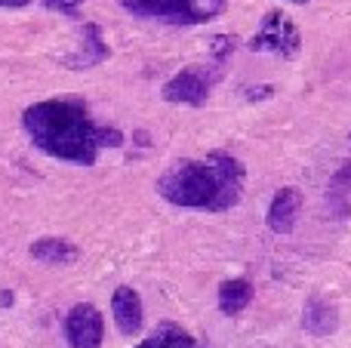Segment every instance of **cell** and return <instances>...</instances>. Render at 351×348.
I'll use <instances>...</instances> for the list:
<instances>
[{
	"label": "cell",
	"mask_w": 351,
	"mask_h": 348,
	"mask_svg": "<svg viewBox=\"0 0 351 348\" xmlns=\"http://www.w3.org/2000/svg\"><path fill=\"white\" fill-rule=\"evenodd\" d=\"M22 127L43 154L80 166L96 164L102 148L123 145L121 129L96 123L80 99H47L31 105L22 114Z\"/></svg>",
	"instance_id": "obj_1"
},
{
	"label": "cell",
	"mask_w": 351,
	"mask_h": 348,
	"mask_svg": "<svg viewBox=\"0 0 351 348\" xmlns=\"http://www.w3.org/2000/svg\"><path fill=\"white\" fill-rule=\"evenodd\" d=\"M164 201L188 210H228L241 201L243 166L231 154L213 151L204 160H182L158 179Z\"/></svg>",
	"instance_id": "obj_2"
},
{
	"label": "cell",
	"mask_w": 351,
	"mask_h": 348,
	"mask_svg": "<svg viewBox=\"0 0 351 348\" xmlns=\"http://www.w3.org/2000/svg\"><path fill=\"white\" fill-rule=\"evenodd\" d=\"M121 6L139 18H160L170 25H200L225 12V0H121Z\"/></svg>",
	"instance_id": "obj_3"
},
{
	"label": "cell",
	"mask_w": 351,
	"mask_h": 348,
	"mask_svg": "<svg viewBox=\"0 0 351 348\" xmlns=\"http://www.w3.org/2000/svg\"><path fill=\"white\" fill-rule=\"evenodd\" d=\"M253 53H278V55H296L299 49V31L284 12H268L262 18L259 34L250 40Z\"/></svg>",
	"instance_id": "obj_4"
},
{
	"label": "cell",
	"mask_w": 351,
	"mask_h": 348,
	"mask_svg": "<svg viewBox=\"0 0 351 348\" xmlns=\"http://www.w3.org/2000/svg\"><path fill=\"white\" fill-rule=\"evenodd\" d=\"M216 77L219 74L210 71V68H185V71H179L173 80L164 84V99L200 108L206 102V96H210V86Z\"/></svg>",
	"instance_id": "obj_5"
},
{
	"label": "cell",
	"mask_w": 351,
	"mask_h": 348,
	"mask_svg": "<svg viewBox=\"0 0 351 348\" xmlns=\"http://www.w3.org/2000/svg\"><path fill=\"white\" fill-rule=\"evenodd\" d=\"M65 339L71 348H99L105 339L102 314L90 302H77L65 318Z\"/></svg>",
	"instance_id": "obj_6"
},
{
	"label": "cell",
	"mask_w": 351,
	"mask_h": 348,
	"mask_svg": "<svg viewBox=\"0 0 351 348\" xmlns=\"http://www.w3.org/2000/svg\"><path fill=\"white\" fill-rule=\"evenodd\" d=\"M111 314L123 336H136L142 330V299L133 287H117L111 296Z\"/></svg>",
	"instance_id": "obj_7"
},
{
	"label": "cell",
	"mask_w": 351,
	"mask_h": 348,
	"mask_svg": "<svg viewBox=\"0 0 351 348\" xmlns=\"http://www.w3.org/2000/svg\"><path fill=\"white\" fill-rule=\"evenodd\" d=\"M299 207H302V195L296 188H280L274 195L271 207H268V228L274 234H290L293 225H296Z\"/></svg>",
	"instance_id": "obj_8"
},
{
	"label": "cell",
	"mask_w": 351,
	"mask_h": 348,
	"mask_svg": "<svg viewBox=\"0 0 351 348\" xmlns=\"http://www.w3.org/2000/svg\"><path fill=\"white\" fill-rule=\"evenodd\" d=\"M302 327L311 333V336L324 339V336L339 330V312L324 299H311L302 312Z\"/></svg>",
	"instance_id": "obj_9"
},
{
	"label": "cell",
	"mask_w": 351,
	"mask_h": 348,
	"mask_svg": "<svg viewBox=\"0 0 351 348\" xmlns=\"http://www.w3.org/2000/svg\"><path fill=\"white\" fill-rule=\"evenodd\" d=\"M108 59V47L102 40V28L99 25H84V47L77 55H68L65 65L68 68H93L99 62Z\"/></svg>",
	"instance_id": "obj_10"
},
{
	"label": "cell",
	"mask_w": 351,
	"mask_h": 348,
	"mask_svg": "<svg viewBox=\"0 0 351 348\" xmlns=\"http://www.w3.org/2000/svg\"><path fill=\"white\" fill-rule=\"evenodd\" d=\"M31 256H34L37 262H47V265H68L80 256V250L62 238H40L31 244Z\"/></svg>",
	"instance_id": "obj_11"
},
{
	"label": "cell",
	"mask_w": 351,
	"mask_h": 348,
	"mask_svg": "<svg viewBox=\"0 0 351 348\" xmlns=\"http://www.w3.org/2000/svg\"><path fill=\"white\" fill-rule=\"evenodd\" d=\"M250 299H253V287H250V281H243V277H234V281H225L222 287H219V308H222V314H241L243 308L250 306Z\"/></svg>",
	"instance_id": "obj_12"
},
{
	"label": "cell",
	"mask_w": 351,
	"mask_h": 348,
	"mask_svg": "<svg viewBox=\"0 0 351 348\" xmlns=\"http://www.w3.org/2000/svg\"><path fill=\"white\" fill-rule=\"evenodd\" d=\"M148 343H152V348H197L194 336L182 330L179 324H160Z\"/></svg>",
	"instance_id": "obj_13"
},
{
	"label": "cell",
	"mask_w": 351,
	"mask_h": 348,
	"mask_svg": "<svg viewBox=\"0 0 351 348\" xmlns=\"http://www.w3.org/2000/svg\"><path fill=\"white\" fill-rule=\"evenodd\" d=\"M86 0H43L47 10H56V12H65V16H74V12L84 6Z\"/></svg>",
	"instance_id": "obj_14"
},
{
	"label": "cell",
	"mask_w": 351,
	"mask_h": 348,
	"mask_svg": "<svg viewBox=\"0 0 351 348\" xmlns=\"http://www.w3.org/2000/svg\"><path fill=\"white\" fill-rule=\"evenodd\" d=\"M31 0H0V6H28Z\"/></svg>",
	"instance_id": "obj_15"
},
{
	"label": "cell",
	"mask_w": 351,
	"mask_h": 348,
	"mask_svg": "<svg viewBox=\"0 0 351 348\" xmlns=\"http://www.w3.org/2000/svg\"><path fill=\"white\" fill-rule=\"evenodd\" d=\"M342 179H348V182H351V166H348V170H346V173H342Z\"/></svg>",
	"instance_id": "obj_16"
},
{
	"label": "cell",
	"mask_w": 351,
	"mask_h": 348,
	"mask_svg": "<svg viewBox=\"0 0 351 348\" xmlns=\"http://www.w3.org/2000/svg\"><path fill=\"white\" fill-rule=\"evenodd\" d=\"M136 348H152V343H142V345H136Z\"/></svg>",
	"instance_id": "obj_17"
},
{
	"label": "cell",
	"mask_w": 351,
	"mask_h": 348,
	"mask_svg": "<svg viewBox=\"0 0 351 348\" xmlns=\"http://www.w3.org/2000/svg\"><path fill=\"white\" fill-rule=\"evenodd\" d=\"M293 3H308V0H293Z\"/></svg>",
	"instance_id": "obj_18"
}]
</instances>
